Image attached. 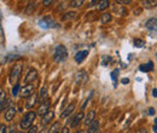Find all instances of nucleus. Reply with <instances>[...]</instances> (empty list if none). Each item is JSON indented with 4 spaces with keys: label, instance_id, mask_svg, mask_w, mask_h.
I'll list each match as a JSON object with an SVG mask.
<instances>
[{
    "label": "nucleus",
    "instance_id": "nucleus-1",
    "mask_svg": "<svg viewBox=\"0 0 157 133\" xmlns=\"http://www.w3.org/2000/svg\"><path fill=\"white\" fill-rule=\"evenodd\" d=\"M22 70H23V64L20 63V62H17V63L12 67V70H11V73H10V82H11V85L15 86V85L18 84L21 74H22Z\"/></svg>",
    "mask_w": 157,
    "mask_h": 133
},
{
    "label": "nucleus",
    "instance_id": "nucleus-7",
    "mask_svg": "<svg viewBox=\"0 0 157 133\" xmlns=\"http://www.w3.org/2000/svg\"><path fill=\"white\" fill-rule=\"evenodd\" d=\"M146 28L150 30V33L154 35L157 30V19L156 18H150L146 22Z\"/></svg>",
    "mask_w": 157,
    "mask_h": 133
},
{
    "label": "nucleus",
    "instance_id": "nucleus-10",
    "mask_svg": "<svg viewBox=\"0 0 157 133\" xmlns=\"http://www.w3.org/2000/svg\"><path fill=\"white\" fill-rule=\"evenodd\" d=\"M15 115H16V108L13 105H11V107L7 108V110L5 113V120L6 121H12V119L15 117Z\"/></svg>",
    "mask_w": 157,
    "mask_h": 133
},
{
    "label": "nucleus",
    "instance_id": "nucleus-13",
    "mask_svg": "<svg viewBox=\"0 0 157 133\" xmlns=\"http://www.w3.org/2000/svg\"><path fill=\"white\" fill-rule=\"evenodd\" d=\"M74 109H75V104H74V103H73V104H69V105H68V107L64 109V111L62 113L60 117H62V119H65V117H68L69 115H70L71 113H73V111H74Z\"/></svg>",
    "mask_w": 157,
    "mask_h": 133
},
{
    "label": "nucleus",
    "instance_id": "nucleus-20",
    "mask_svg": "<svg viewBox=\"0 0 157 133\" xmlns=\"http://www.w3.org/2000/svg\"><path fill=\"white\" fill-rule=\"evenodd\" d=\"M46 97H47V88H46V87H42L41 91H40V95H39L40 103L45 102V100H46Z\"/></svg>",
    "mask_w": 157,
    "mask_h": 133
},
{
    "label": "nucleus",
    "instance_id": "nucleus-9",
    "mask_svg": "<svg viewBox=\"0 0 157 133\" xmlns=\"http://www.w3.org/2000/svg\"><path fill=\"white\" fill-rule=\"evenodd\" d=\"M53 117H55V111L53 110H48L46 114L42 116V119H41L42 125H48L53 120Z\"/></svg>",
    "mask_w": 157,
    "mask_h": 133
},
{
    "label": "nucleus",
    "instance_id": "nucleus-36",
    "mask_svg": "<svg viewBox=\"0 0 157 133\" xmlns=\"http://www.w3.org/2000/svg\"><path fill=\"white\" fill-rule=\"evenodd\" d=\"M121 82H122L123 85H127V84L129 82V79H127V77H123V79L121 80Z\"/></svg>",
    "mask_w": 157,
    "mask_h": 133
},
{
    "label": "nucleus",
    "instance_id": "nucleus-16",
    "mask_svg": "<svg viewBox=\"0 0 157 133\" xmlns=\"http://www.w3.org/2000/svg\"><path fill=\"white\" fill-rule=\"evenodd\" d=\"M36 100H38V97H36V95L34 93V95L32 96L28 100H27V103H25V107L28 108V109H30V108H33L34 105H35V103H36Z\"/></svg>",
    "mask_w": 157,
    "mask_h": 133
},
{
    "label": "nucleus",
    "instance_id": "nucleus-41",
    "mask_svg": "<svg viewBox=\"0 0 157 133\" xmlns=\"http://www.w3.org/2000/svg\"><path fill=\"white\" fill-rule=\"evenodd\" d=\"M9 133H16V128H15V127L12 126V127L10 128V132H9Z\"/></svg>",
    "mask_w": 157,
    "mask_h": 133
},
{
    "label": "nucleus",
    "instance_id": "nucleus-28",
    "mask_svg": "<svg viewBox=\"0 0 157 133\" xmlns=\"http://www.w3.org/2000/svg\"><path fill=\"white\" fill-rule=\"evenodd\" d=\"M5 41V35H4V29L1 25V21H0V44H4Z\"/></svg>",
    "mask_w": 157,
    "mask_h": 133
},
{
    "label": "nucleus",
    "instance_id": "nucleus-39",
    "mask_svg": "<svg viewBox=\"0 0 157 133\" xmlns=\"http://www.w3.org/2000/svg\"><path fill=\"white\" fill-rule=\"evenodd\" d=\"M154 132L157 133V119H155V125H154Z\"/></svg>",
    "mask_w": 157,
    "mask_h": 133
},
{
    "label": "nucleus",
    "instance_id": "nucleus-27",
    "mask_svg": "<svg viewBox=\"0 0 157 133\" xmlns=\"http://www.w3.org/2000/svg\"><path fill=\"white\" fill-rule=\"evenodd\" d=\"M82 4H83L82 0H74V1L70 2V6H73V7H80Z\"/></svg>",
    "mask_w": 157,
    "mask_h": 133
},
{
    "label": "nucleus",
    "instance_id": "nucleus-24",
    "mask_svg": "<svg viewBox=\"0 0 157 133\" xmlns=\"http://www.w3.org/2000/svg\"><path fill=\"white\" fill-rule=\"evenodd\" d=\"M34 9H35V2H30V4H28L27 10H25V14H27V15H30V12H33Z\"/></svg>",
    "mask_w": 157,
    "mask_h": 133
},
{
    "label": "nucleus",
    "instance_id": "nucleus-4",
    "mask_svg": "<svg viewBox=\"0 0 157 133\" xmlns=\"http://www.w3.org/2000/svg\"><path fill=\"white\" fill-rule=\"evenodd\" d=\"M34 91H35V87H34V85H32V84H28V85H25L24 87H22L20 91V95L22 98H27V97H32V96L34 95Z\"/></svg>",
    "mask_w": 157,
    "mask_h": 133
},
{
    "label": "nucleus",
    "instance_id": "nucleus-40",
    "mask_svg": "<svg viewBox=\"0 0 157 133\" xmlns=\"http://www.w3.org/2000/svg\"><path fill=\"white\" fill-rule=\"evenodd\" d=\"M137 133H147V132H146V130H145V128H140Z\"/></svg>",
    "mask_w": 157,
    "mask_h": 133
},
{
    "label": "nucleus",
    "instance_id": "nucleus-35",
    "mask_svg": "<svg viewBox=\"0 0 157 133\" xmlns=\"http://www.w3.org/2000/svg\"><path fill=\"white\" fill-rule=\"evenodd\" d=\"M59 133H69V128L65 126V127H63V128L59 131Z\"/></svg>",
    "mask_w": 157,
    "mask_h": 133
},
{
    "label": "nucleus",
    "instance_id": "nucleus-8",
    "mask_svg": "<svg viewBox=\"0 0 157 133\" xmlns=\"http://www.w3.org/2000/svg\"><path fill=\"white\" fill-rule=\"evenodd\" d=\"M38 77V72L35 70V69H30L28 73H27V75H25V79H24V81L27 82V85L28 84H30V82H33L35 79Z\"/></svg>",
    "mask_w": 157,
    "mask_h": 133
},
{
    "label": "nucleus",
    "instance_id": "nucleus-25",
    "mask_svg": "<svg viewBox=\"0 0 157 133\" xmlns=\"http://www.w3.org/2000/svg\"><path fill=\"white\" fill-rule=\"evenodd\" d=\"M20 91H21V86H20V84H17V85H15V86L12 87V92H11V93H12L13 97H16V96L18 95Z\"/></svg>",
    "mask_w": 157,
    "mask_h": 133
},
{
    "label": "nucleus",
    "instance_id": "nucleus-14",
    "mask_svg": "<svg viewBox=\"0 0 157 133\" xmlns=\"http://www.w3.org/2000/svg\"><path fill=\"white\" fill-rule=\"evenodd\" d=\"M39 23H40V25H41L42 28H51V27H55V22H53L51 18L41 19Z\"/></svg>",
    "mask_w": 157,
    "mask_h": 133
},
{
    "label": "nucleus",
    "instance_id": "nucleus-26",
    "mask_svg": "<svg viewBox=\"0 0 157 133\" xmlns=\"http://www.w3.org/2000/svg\"><path fill=\"white\" fill-rule=\"evenodd\" d=\"M118 74H120V70H118V69H115V70L111 73V79H113V81H114L115 84H116V81H117Z\"/></svg>",
    "mask_w": 157,
    "mask_h": 133
},
{
    "label": "nucleus",
    "instance_id": "nucleus-46",
    "mask_svg": "<svg viewBox=\"0 0 157 133\" xmlns=\"http://www.w3.org/2000/svg\"><path fill=\"white\" fill-rule=\"evenodd\" d=\"M58 133H59V132H58Z\"/></svg>",
    "mask_w": 157,
    "mask_h": 133
},
{
    "label": "nucleus",
    "instance_id": "nucleus-6",
    "mask_svg": "<svg viewBox=\"0 0 157 133\" xmlns=\"http://www.w3.org/2000/svg\"><path fill=\"white\" fill-rule=\"evenodd\" d=\"M50 105H51V102H50L48 99H46L45 102H42V103H41V105H40V108L38 109V115L44 116V115L50 110Z\"/></svg>",
    "mask_w": 157,
    "mask_h": 133
},
{
    "label": "nucleus",
    "instance_id": "nucleus-34",
    "mask_svg": "<svg viewBox=\"0 0 157 133\" xmlns=\"http://www.w3.org/2000/svg\"><path fill=\"white\" fill-rule=\"evenodd\" d=\"M117 4H131V0H117Z\"/></svg>",
    "mask_w": 157,
    "mask_h": 133
},
{
    "label": "nucleus",
    "instance_id": "nucleus-42",
    "mask_svg": "<svg viewBox=\"0 0 157 133\" xmlns=\"http://www.w3.org/2000/svg\"><path fill=\"white\" fill-rule=\"evenodd\" d=\"M152 96H154V97H157V88H154V90H152Z\"/></svg>",
    "mask_w": 157,
    "mask_h": 133
},
{
    "label": "nucleus",
    "instance_id": "nucleus-23",
    "mask_svg": "<svg viewBox=\"0 0 157 133\" xmlns=\"http://www.w3.org/2000/svg\"><path fill=\"white\" fill-rule=\"evenodd\" d=\"M109 5H110V2H109L108 0L99 1V2H98V9H99V10H104V9H106Z\"/></svg>",
    "mask_w": 157,
    "mask_h": 133
},
{
    "label": "nucleus",
    "instance_id": "nucleus-30",
    "mask_svg": "<svg viewBox=\"0 0 157 133\" xmlns=\"http://www.w3.org/2000/svg\"><path fill=\"white\" fill-rule=\"evenodd\" d=\"M110 61H111V57H109V56H103L101 64H103V65H108V62H110Z\"/></svg>",
    "mask_w": 157,
    "mask_h": 133
},
{
    "label": "nucleus",
    "instance_id": "nucleus-21",
    "mask_svg": "<svg viewBox=\"0 0 157 133\" xmlns=\"http://www.w3.org/2000/svg\"><path fill=\"white\" fill-rule=\"evenodd\" d=\"M59 131H60V123L59 122H55L51 126V128L48 130V133H58Z\"/></svg>",
    "mask_w": 157,
    "mask_h": 133
},
{
    "label": "nucleus",
    "instance_id": "nucleus-2",
    "mask_svg": "<svg viewBox=\"0 0 157 133\" xmlns=\"http://www.w3.org/2000/svg\"><path fill=\"white\" fill-rule=\"evenodd\" d=\"M36 117V113L35 111H28L27 114L22 117L20 122V126L22 130H27V128H30L32 127V123L34 122Z\"/></svg>",
    "mask_w": 157,
    "mask_h": 133
},
{
    "label": "nucleus",
    "instance_id": "nucleus-45",
    "mask_svg": "<svg viewBox=\"0 0 157 133\" xmlns=\"http://www.w3.org/2000/svg\"><path fill=\"white\" fill-rule=\"evenodd\" d=\"M76 133H82V131H80V132H76Z\"/></svg>",
    "mask_w": 157,
    "mask_h": 133
},
{
    "label": "nucleus",
    "instance_id": "nucleus-5",
    "mask_svg": "<svg viewBox=\"0 0 157 133\" xmlns=\"http://www.w3.org/2000/svg\"><path fill=\"white\" fill-rule=\"evenodd\" d=\"M83 113L82 111H80L78 114L75 115V116H73L71 119H70V121H69V123H70V127H78V125H80V122L82 121V119H83Z\"/></svg>",
    "mask_w": 157,
    "mask_h": 133
},
{
    "label": "nucleus",
    "instance_id": "nucleus-44",
    "mask_svg": "<svg viewBox=\"0 0 157 133\" xmlns=\"http://www.w3.org/2000/svg\"><path fill=\"white\" fill-rule=\"evenodd\" d=\"M16 133H24V132H21V131H18V132H16Z\"/></svg>",
    "mask_w": 157,
    "mask_h": 133
},
{
    "label": "nucleus",
    "instance_id": "nucleus-37",
    "mask_svg": "<svg viewBox=\"0 0 157 133\" xmlns=\"http://www.w3.org/2000/svg\"><path fill=\"white\" fill-rule=\"evenodd\" d=\"M42 4H44L45 6H48L50 4H52V1H51V0H45V1H42Z\"/></svg>",
    "mask_w": 157,
    "mask_h": 133
},
{
    "label": "nucleus",
    "instance_id": "nucleus-32",
    "mask_svg": "<svg viewBox=\"0 0 157 133\" xmlns=\"http://www.w3.org/2000/svg\"><path fill=\"white\" fill-rule=\"evenodd\" d=\"M36 132H38V127H36V126H32L27 133H36Z\"/></svg>",
    "mask_w": 157,
    "mask_h": 133
},
{
    "label": "nucleus",
    "instance_id": "nucleus-3",
    "mask_svg": "<svg viewBox=\"0 0 157 133\" xmlns=\"http://www.w3.org/2000/svg\"><path fill=\"white\" fill-rule=\"evenodd\" d=\"M68 57V50L64 45H58L56 49H55V52H53V59L55 62L60 63L63 61H65Z\"/></svg>",
    "mask_w": 157,
    "mask_h": 133
},
{
    "label": "nucleus",
    "instance_id": "nucleus-18",
    "mask_svg": "<svg viewBox=\"0 0 157 133\" xmlns=\"http://www.w3.org/2000/svg\"><path fill=\"white\" fill-rule=\"evenodd\" d=\"M139 69H140L141 72H151V70L154 69V63H152V62H149V63H146V64H141V65L139 67Z\"/></svg>",
    "mask_w": 157,
    "mask_h": 133
},
{
    "label": "nucleus",
    "instance_id": "nucleus-17",
    "mask_svg": "<svg viewBox=\"0 0 157 133\" xmlns=\"http://www.w3.org/2000/svg\"><path fill=\"white\" fill-rule=\"evenodd\" d=\"M6 93H5V91L2 90V91H0V113L2 111V109L5 108V103H6Z\"/></svg>",
    "mask_w": 157,
    "mask_h": 133
},
{
    "label": "nucleus",
    "instance_id": "nucleus-15",
    "mask_svg": "<svg viewBox=\"0 0 157 133\" xmlns=\"http://www.w3.org/2000/svg\"><path fill=\"white\" fill-rule=\"evenodd\" d=\"M99 131V121H93L90 126H88V130H87V133H97Z\"/></svg>",
    "mask_w": 157,
    "mask_h": 133
},
{
    "label": "nucleus",
    "instance_id": "nucleus-12",
    "mask_svg": "<svg viewBox=\"0 0 157 133\" xmlns=\"http://www.w3.org/2000/svg\"><path fill=\"white\" fill-rule=\"evenodd\" d=\"M94 116H96V111H94V110H91L88 114L86 115V117H85V120H83V123H85L86 126H90V125L94 121Z\"/></svg>",
    "mask_w": 157,
    "mask_h": 133
},
{
    "label": "nucleus",
    "instance_id": "nucleus-29",
    "mask_svg": "<svg viewBox=\"0 0 157 133\" xmlns=\"http://www.w3.org/2000/svg\"><path fill=\"white\" fill-rule=\"evenodd\" d=\"M134 46H137V47H143V46H144V41L140 40V39H139V40L136 39V40H134Z\"/></svg>",
    "mask_w": 157,
    "mask_h": 133
},
{
    "label": "nucleus",
    "instance_id": "nucleus-43",
    "mask_svg": "<svg viewBox=\"0 0 157 133\" xmlns=\"http://www.w3.org/2000/svg\"><path fill=\"white\" fill-rule=\"evenodd\" d=\"M41 133H48V130H44V131H41Z\"/></svg>",
    "mask_w": 157,
    "mask_h": 133
},
{
    "label": "nucleus",
    "instance_id": "nucleus-11",
    "mask_svg": "<svg viewBox=\"0 0 157 133\" xmlns=\"http://www.w3.org/2000/svg\"><path fill=\"white\" fill-rule=\"evenodd\" d=\"M88 56V51L87 50H82V51H78V53L75 55V62H78V63H81V62H83L86 57Z\"/></svg>",
    "mask_w": 157,
    "mask_h": 133
},
{
    "label": "nucleus",
    "instance_id": "nucleus-31",
    "mask_svg": "<svg viewBox=\"0 0 157 133\" xmlns=\"http://www.w3.org/2000/svg\"><path fill=\"white\" fill-rule=\"evenodd\" d=\"M65 15H68V16H64V17H63L64 19H67V18H74L76 14H75V12H68V14H65Z\"/></svg>",
    "mask_w": 157,
    "mask_h": 133
},
{
    "label": "nucleus",
    "instance_id": "nucleus-19",
    "mask_svg": "<svg viewBox=\"0 0 157 133\" xmlns=\"http://www.w3.org/2000/svg\"><path fill=\"white\" fill-rule=\"evenodd\" d=\"M143 5L144 7H147V9H151V7H155L157 5L156 0H144L143 1Z\"/></svg>",
    "mask_w": 157,
    "mask_h": 133
},
{
    "label": "nucleus",
    "instance_id": "nucleus-33",
    "mask_svg": "<svg viewBox=\"0 0 157 133\" xmlns=\"http://www.w3.org/2000/svg\"><path fill=\"white\" fill-rule=\"evenodd\" d=\"M0 133H7V127L5 125L0 126Z\"/></svg>",
    "mask_w": 157,
    "mask_h": 133
},
{
    "label": "nucleus",
    "instance_id": "nucleus-22",
    "mask_svg": "<svg viewBox=\"0 0 157 133\" xmlns=\"http://www.w3.org/2000/svg\"><path fill=\"white\" fill-rule=\"evenodd\" d=\"M110 21H111V15H110V14L105 12V14L101 15V23H103V24H106V23L110 22Z\"/></svg>",
    "mask_w": 157,
    "mask_h": 133
},
{
    "label": "nucleus",
    "instance_id": "nucleus-38",
    "mask_svg": "<svg viewBox=\"0 0 157 133\" xmlns=\"http://www.w3.org/2000/svg\"><path fill=\"white\" fill-rule=\"evenodd\" d=\"M149 115H155V109L154 108H149Z\"/></svg>",
    "mask_w": 157,
    "mask_h": 133
}]
</instances>
